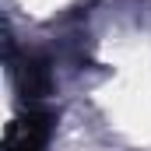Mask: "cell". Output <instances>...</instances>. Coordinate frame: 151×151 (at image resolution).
Returning <instances> with one entry per match:
<instances>
[{"label":"cell","instance_id":"6da1fadb","mask_svg":"<svg viewBox=\"0 0 151 151\" xmlns=\"http://www.w3.org/2000/svg\"><path fill=\"white\" fill-rule=\"evenodd\" d=\"M49 144V116L46 113H28L11 134L7 151H46Z\"/></svg>","mask_w":151,"mask_h":151}]
</instances>
